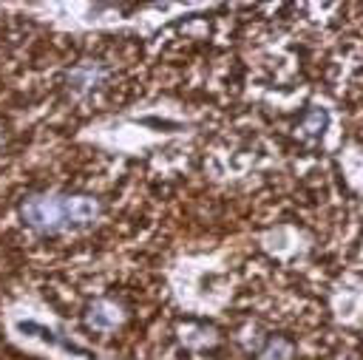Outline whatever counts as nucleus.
<instances>
[{
    "label": "nucleus",
    "mask_w": 363,
    "mask_h": 360,
    "mask_svg": "<svg viewBox=\"0 0 363 360\" xmlns=\"http://www.w3.org/2000/svg\"><path fill=\"white\" fill-rule=\"evenodd\" d=\"M23 221L45 235H57L74 227H85L96 221L99 201L82 193H34L20 207Z\"/></svg>",
    "instance_id": "nucleus-1"
},
{
    "label": "nucleus",
    "mask_w": 363,
    "mask_h": 360,
    "mask_svg": "<svg viewBox=\"0 0 363 360\" xmlns=\"http://www.w3.org/2000/svg\"><path fill=\"white\" fill-rule=\"evenodd\" d=\"M88 326H94V329H99V332H111V329H116L119 323H122V306L116 303V300H108V298H102V300H94L91 303V309H88Z\"/></svg>",
    "instance_id": "nucleus-2"
},
{
    "label": "nucleus",
    "mask_w": 363,
    "mask_h": 360,
    "mask_svg": "<svg viewBox=\"0 0 363 360\" xmlns=\"http://www.w3.org/2000/svg\"><path fill=\"white\" fill-rule=\"evenodd\" d=\"M99 68H94V65H82V68H77L74 74H71V85L77 88V91H88V88H94L96 82H99Z\"/></svg>",
    "instance_id": "nucleus-3"
},
{
    "label": "nucleus",
    "mask_w": 363,
    "mask_h": 360,
    "mask_svg": "<svg viewBox=\"0 0 363 360\" xmlns=\"http://www.w3.org/2000/svg\"><path fill=\"white\" fill-rule=\"evenodd\" d=\"M261 360H292V346H289L286 340L275 337V340H269L267 349L261 351Z\"/></svg>",
    "instance_id": "nucleus-4"
},
{
    "label": "nucleus",
    "mask_w": 363,
    "mask_h": 360,
    "mask_svg": "<svg viewBox=\"0 0 363 360\" xmlns=\"http://www.w3.org/2000/svg\"><path fill=\"white\" fill-rule=\"evenodd\" d=\"M0 145H3V136H0Z\"/></svg>",
    "instance_id": "nucleus-5"
}]
</instances>
